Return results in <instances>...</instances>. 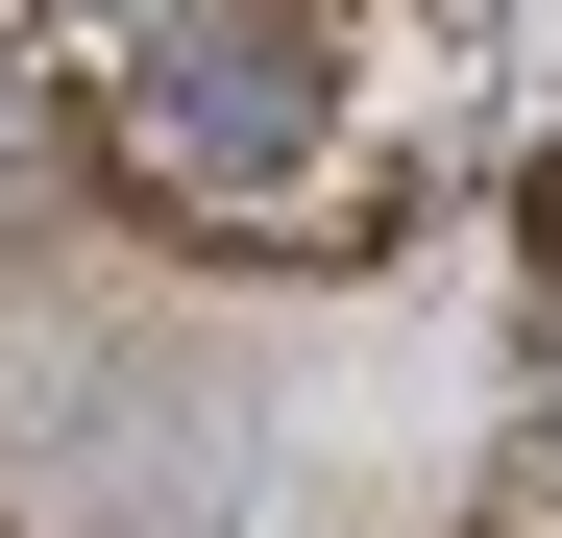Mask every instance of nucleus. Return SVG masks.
<instances>
[{
  "mask_svg": "<svg viewBox=\"0 0 562 538\" xmlns=\"http://www.w3.org/2000/svg\"><path fill=\"white\" fill-rule=\"evenodd\" d=\"M123 147L171 171V197H269V171L318 147V74H294V49H196V25H171V49L123 74Z\"/></svg>",
  "mask_w": 562,
  "mask_h": 538,
  "instance_id": "f257e3e1",
  "label": "nucleus"
},
{
  "mask_svg": "<svg viewBox=\"0 0 562 538\" xmlns=\"http://www.w3.org/2000/svg\"><path fill=\"white\" fill-rule=\"evenodd\" d=\"M514 221H538V269H562V171H538V197H514Z\"/></svg>",
  "mask_w": 562,
  "mask_h": 538,
  "instance_id": "f03ea898",
  "label": "nucleus"
}]
</instances>
